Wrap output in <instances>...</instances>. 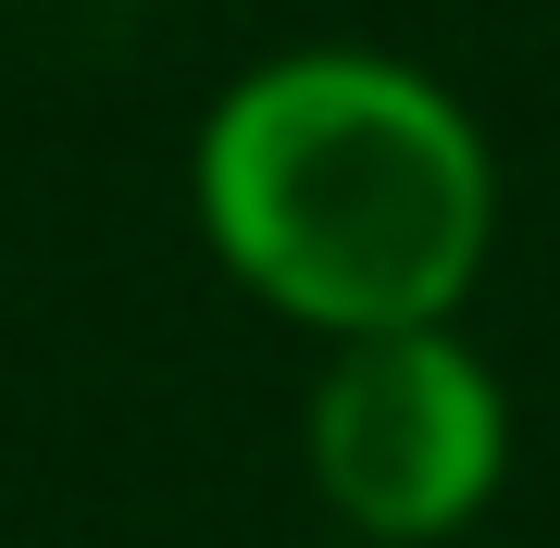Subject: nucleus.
Instances as JSON below:
<instances>
[{
  "instance_id": "obj_2",
  "label": "nucleus",
  "mask_w": 560,
  "mask_h": 548,
  "mask_svg": "<svg viewBox=\"0 0 560 548\" xmlns=\"http://www.w3.org/2000/svg\"><path fill=\"white\" fill-rule=\"evenodd\" d=\"M499 462H511V411L448 325L349 337L337 374L312 386V474L386 548H423V536L474 524Z\"/></svg>"
},
{
  "instance_id": "obj_1",
  "label": "nucleus",
  "mask_w": 560,
  "mask_h": 548,
  "mask_svg": "<svg viewBox=\"0 0 560 548\" xmlns=\"http://www.w3.org/2000/svg\"><path fill=\"white\" fill-rule=\"evenodd\" d=\"M200 224L275 312L324 337L448 325L486 263L499 175L448 88L374 50H287L200 125Z\"/></svg>"
}]
</instances>
